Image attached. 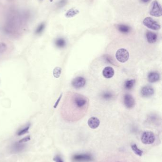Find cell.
Listing matches in <instances>:
<instances>
[{
  "mask_svg": "<svg viewBox=\"0 0 162 162\" xmlns=\"http://www.w3.org/2000/svg\"><path fill=\"white\" fill-rule=\"evenodd\" d=\"M26 145L24 143H20L19 141L15 143L11 147L12 153H17L22 152L25 148Z\"/></svg>",
  "mask_w": 162,
  "mask_h": 162,
  "instance_id": "obj_10",
  "label": "cell"
},
{
  "mask_svg": "<svg viewBox=\"0 0 162 162\" xmlns=\"http://www.w3.org/2000/svg\"><path fill=\"white\" fill-rule=\"evenodd\" d=\"M53 0H50V2H52Z\"/></svg>",
  "mask_w": 162,
  "mask_h": 162,
  "instance_id": "obj_32",
  "label": "cell"
},
{
  "mask_svg": "<svg viewBox=\"0 0 162 162\" xmlns=\"http://www.w3.org/2000/svg\"><path fill=\"white\" fill-rule=\"evenodd\" d=\"M89 126L92 129L98 128L100 125V120L98 118L92 117L89 119L88 121Z\"/></svg>",
  "mask_w": 162,
  "mask_h": 162,
  "instance_id": "obj_12",
  "label": "cell"
},
{
  "mask_svg": "<svg viewBox=\"0 0 162 162\" xmlns=\"http://www.w3.org/2000/svg\"><path fill=\"white\" fill-rule=\"evenodd\" d=\"M160 75L156 72H151L148 74L147 78L149 82L152 83L156 82L160 80Z\"/></svg>",
  "mask_w": 162,
  "mask_h": 162,
  "instance_id": "obj_15",
  "label": "cell"
},
{
  "mask_svg": "<svg viewBox=\"0 0 162 162\" xmlns=\"http://www.w3.org/2000/svg\"><path fill=\"white\" fill-rule=\"evenodd\" d=\"M135 83V79L127 80L124 83V88L125 89L128 90L132 89L134 86Z\"/></svg>",
  "mask_w": 162,
  "mask_h": 162,
  "instance_id": "obj_18",
  "label": "cell"
},
{
  "mask_svg": "<svg viewBox=\"0 0 162 162\" xmlns=\"http://www.w3.org/2000/svg\"><path fill=\"white\" fill-rule=\"evenodd\" d=\"M131 148L132 149L133 152H134L135 154H136V155L139 156H142V155L143 153V151L139 149L138 147H137V145L136 144H134L132 145L131 146Z\"/></svg>",
  "mask_w": 162,
  "mask_h": 162,
  "instance_id": "obj_22",
  "label": "cell"
},
{
  "mask_svg": "<svg viewBox=\"0 0 162 162\" xmlns=\"http://www.w3.org/2000/svg\"><path fill=\"white\" fill-rule=\"evenodd\" d=\"M53 161H55V162H64L61 156H60L59 155H57L54 157Z\"/></svg>",
  "mask_w": 162,
  "mask_h": 162,
  "instance_id": "obj_28",
  "label": "cell"
},
{
  "mask_svg": "<svg viewBox=\"0 0 162 162\" xmlns=\"http://www.w3.org/2000/svg\"><path fill=\"white\" fill-rule=\"evenodd\" d=\"M30 140H31V137H30V136H28L21 139V140L19 141V142L20 143H25L29 141Z\"/></svg>",
  "mask_w": 162,
  "mask_h": 162,
  "instance_id": "obj_26",
  "label": "cell"
},
{
  "mask_svg": "<svg viewBox=\"0 0 162 162\" xmlns=\"http://www.w3.org/2000/svg\"><path fill=\"white\" fill-rule=\"evenodd\" d=\"M142 2L144 3H148V2H149L150 0H140Z\"/></svg>",
  "mask_w": 162,
  "mask_h": 162,
  "instance_id": "obj_31",
  "label": "cell"
},
{
  "mask_svg": "<svg viewBox=\"0 0 162 162\" xmlns=\"http://www.w3.org/2000/svg\"><path fill=\"white\" fill-rule=\"evenodd\" d=\"M70 102L73 111V121L80 119L87 112L89 106V99L86 97L77 93H71Z\"/></svg>",
  "mask_w": 162,
  "mask_h": 162,
  "instance_id": "obj_2",
  "label": "cell"
},
{
  "mask_svg": "<svg viewBox=\"0 0 162 162\" xmlns=\"http://www.w3.org/2000/svg\"><path fill=\"white\" fill-rule=\"evenodd\" d=\"M46 25L44 22H42L39 24L35 30V34L37 35H40L42 34L45 29Z\"/></svg>",
  "mask_w": 162,
  "mask_h": 162,
  "instance_id": "obj_20",
  "label": "cell"
},
{
  "mask_svg": "<svg viewBox=\"0 0 162 162\" xmlns=\"http://www.w3.org/2000/svg\"><path fill=\"white\" fill-rule=\"evenodd\" d=\"M61 71H62V69L60 67H56L54 69L53 72V76L56 78H59L61 75Z\"/></svg>",
  "mask_w": 162,
  "mask_h": 162,
  "instance_id": "obj_23",
  "label": "cell"
},
{
  "mask_svg": "<svg viewBox=\"0 0 162 162\" xmlns=\"http://www.w3.org/2000/svg\"><path fill=\"white\" fill-rule=\"evenodd\" d=\"M30 127H31V124H27L26 126L24 128H21L20 130L18 132L17 135L19 136L23 135L28 132L29 129H30Z\"/></svg>",
  "mask_w": 162,
  "mask_h": 162,
  "instance_id": "obj_21",
  "label": "cell"
},
{
  "mask_svg": "<svg viewBox=\"0 0 162 162\" xmlns=\"http://www.w3.org/2000/svg\"><path fill=\"white\" fill-rule=\"evenodd\" d=\"M123 101L124 105L127 109H132L135 106V103L134 98L129 94H126L124 95Z\"/></svg>",
  "mask_w": 162,
  "mask_h": 162,
  "instance_id": "obj_7",
  "label": "cell"
},
{
  "mask_svg": "<svg viewBox=\"0 0 162 162\" xmlns=\"http://www.w3.org/2000/svg\"><path fill=\"white\" fill-rule=\"evenodd\" d=\"M66 0H60L58 3V6L59 7H62L66 4Z\"/></svg>",
  "mask_w": 162,
  "mask_h": 162,
  "instance_id": "obj_27",
  "label": "cell"
},
{
  "mask_svg": "<svg viewBox=\"0 0 162 162\" xmlns=\"http://www.w3.org/2000/svg\"><path fill=\"white\" fill-rule=\"evenodd\" d=\"M86 83L85 78L82 77H77L73 80L71 84L75 88L80 89L85 86Z\"/></svg>",
  "mask_w": 162,
  "mask_h": 162,
  "instance_id": "obj_8",
  "label": "cell"
},
{
  "mask_svg": "<svg viewBox=\"0 0 162 162\" xmlns=\"http://www.w3.org/2000/svg\"><path fill=\"white\" fill-rule=\"evenodd\" d=\"M140 93L143 97H149L154 95L155 91L151 86L147 85L143 87L141 90Z\"/></svg>",
  "mask_w": 162,
  "mask_h": 162,
  "instance_id": "obj_9",
  "label": "cell"
},
{
  "mask_svg": "<svg viewBox=\"0 0 162 162\" xmlns=\"http://www.w3.org/2000/svg\"><path fill=\"white\" fill-rule=\"evenodd\" d=\"M117 28L120 32L123 34H127L131 31V28L128 25L125 24L117 25Z\"/></svg>",
  "mask_w": 162,
  "mask_h": 162,
  "instance_id": "obj_16",
  "label": "cell"
},
{
  "mask_svg": "<svg viewBox=\"0 0 162 162\" xmlns=\"http://www.w3.org/2000/svg\"><path fill=\"white\" fill-rule=\"evenodd\" d=\"M28 16L27 13H21L16 10L10 11L8 15L4 27V32L11 36L17 34L18 30L27 20Z\"/></svg>",
  "mask_w": 162,
  "mask_h": 162,
  "instance_id": "obj_1",
  "label": "cell"
},
{
  "mask_svg": "<svg viewBox=\"0 0 162 162\" xmlns=\"http://www.w3.org/2000/svg\"><path fill=\"white\" fill-rule=\"evenodd\" d=\"M113 97V95L111 92H110V91H105V92H103L102 95V97L103 98V99H106V100H110V99H112Z\"/></svg>",
  "mask_w": 162,
  "mask_h": 162,
  "instance_id": "obj_24",
  "label": "cell"
},
{
  "mask_svg": "<svg viewBox=\"0 0 162 162\" xmlns=\"http://www.w3.org/2000/svg\"><path fill=\"white\" fill-rule=\"evenodd\" d=\"M142 142L145 145L153 144L155 141V136L154 133L149 131L143 132L141 138Z\"/></svg>",
  "mask_w": 162,
  "mask_h": 162,
  "instance_id": "obj_5",
  "label": "cell"
},
{
  "mask_svg": "<svg viewBox=\"0 0 162 162\" xmlns=\"http://www.w3.org/2000/svg\"><path fill=\"white\" fill-rule=\"evenodd\" d=\"M149 14L156 17H160L162 15V9L161 5L157 1H154L150 6Z\"/></svg>",
  "mask_w": 162,
  "mask_h": 162,
  "instance_id": "obj_3",
  "label": "cell"
},
{
  "mask_svg": "<svg viewBox=\"0 0 162 162\" xmlns=\"http://www.w3.org/2000/svg\"><path fill=\"white\" fill-rule=\"evenodd\" d=\"M143 24L148 29L154 30H158L161 29V25L152 18L147 17L143 20Z\"/></svg>",
  "mask_w": 162,
  "mask_h": 162,
  "instance_id": "obj_4",
  "label": "cell"
},
{
  "mask_svg": "<svg viewBox=\"0 0 162 162\" xmlns=\"http://www.w3.org/2000/svg\"><path fill=\"white\" fill-rule=\"evenodd\" d=\"M146 38L148 42L151 44H153L156 42L157 40V35L154 32L148 31L146 33Z\"/></svg>",
  "mask_w": 162,
  "mask_h": 162,
  "instance_id": "obj_14",
  "label": "cell"
},
{
  "mask_svg": "<svg viewBox=\"0 0 162 162\" xmlns=\"http://www.w3.org/2000/svg\"></svg>",
  "mask_w": 162,
  "mask_h": 162,
  "instance_id": "obj_33",
  "label": "cell"
},
{
  "mask_svg": "<svg viewBox=\"0 0 162 162\" xmlns=\"http://www.w3.org/2000/svg\"><path fill=\"white\" fill-rule=\"evenodd\" d=\"M55 45L58 48H62L66 46V42L64 38H59L55 40Z\"/></svg>",
  "mask_w": 162,
  "mask_h": 162,
  "instance_id": "obj_19",
  "label": "cell"
},
{
  "mask_svg": "<svg viewBox=\"0 0 162 162\" xmlns=\"http://www.w3.org/2000/svg\"><path fill=\"white\" fill-rule=\"evenodd\" d=\"M7 50L6 44L3 42H0V55L4 54Z\"/></svg>",
  "mask_w": 162,
  "mask_h": 162,
  "instance_id": "obj_25",
  "label": "cell"
},
{
  "mask_svg": "<svg viewBox=\"0 0 162 162\" xmlns=\"http://www.w3.org/2000/svg\"><path fill=\"white\" fill-rule=\"evenodd\" d=\"M62 94L61 93V95H60V97H59V98L57 99V101H56V103H55V104L54 105L53 107L54 108H56L58 106V105H59V103H60V99H61V98H62Z\"/></svg>",
  "mask_w": 162,
  "mask_h": 162,
  "instance_id": "obj_30",
  "label": "cell"
},
{
  "mask_svg": "<svg viewBox=\"0 0 162 162\" xmlns=\"http://www.w3.org/2000/svg\"><path fill=\"white\" fill-rule=\"evenodd\" d=\"M79 13H80V11L79 10L74 7L72 8L67 11L66 13L65 14V16L67 18H71L75 16Z\"/></svg>",
  "mask_w": 162,
  "mask_h": 162,
  "instance_id": "obj_17",
  "label": "cell"
},
{
  "mask_svg": "<svg viewBox=\"0 0 162 162\" xmlns=\"http://www.w3.org/2000/svg\"><path fill=\"white\" fill-rule=\"evenodd\" d=\"M105 59H106V60L107 61L108 63H110V64H112V65H114V62L113 61L112 59V58H111L110 56H109V55H106Z\"/></svg>",
  "mask_w": 162,
  "mask_h": 162,
  "instance_id": "obj_29",
  "label": "cell"
},
{
  "mask_svg": "<svg viewBox=\"0 0 162 162\" xmlns=\"http://www.w3.org/2000/svg\"><path fill=\"white\" fill-rule=\"evenodd\" d=\"M92 156L89 154H78L74 156L73 160L75 162L90 161L92 160Z\"/></svg>",
  "mask_w": 162,
  "mask_h": 162,
  "instance_id": "obj_11",
  "label": "cell"
},
{
  "mask_svg": "<svg viewBox=\"0 0 162 162\" xmlns=\"http://www.w3.org/2000/svg\"><path fill=\"white\" fill-rule=\"evenodd\" d=\"M116 58L120 63H125L129 59V52L125 48H120L116 52Z\"/></svg>",
  "mask_w": 162,
  "mask_h": 162,
  "instance_id": "obj_6",
  "label": "cell"
},
{
  "mask_svg": "<svg viewBox=\"0 0 162 162\" xmlns=\"http://www.w3.org/2000/svg\"><path fill=\"white\" fill-rule=\"evenodd\" d=\"M115 72L113 68L110 67H106L102 71L103 75L104 77L107 79H110L113 77L114 75Z\"/></svg>",
  "mask_w": 162,
  "mask_h": 162,
  "instance_id": "obj_13",
  "label": "cell"
}]
</instances>
